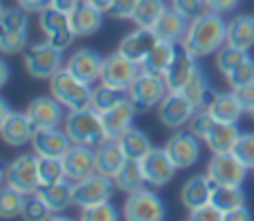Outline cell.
Returning <instances> with one entry per match:
<instances>
[{
    "label": "cell",
    "mask_w": 254,
    "mask_h": 221,
    "mask_svg": "<svg viewBox=\"0 0 254 221\" xmlns=\"http://www.w3.org/2000/svg\"><path fill=\"white\" fill-rule=\"evenodd\" d=\"M225 36H228V22L221 18V13L205 9L190 20L181 45L196 58H203L219 52L225 45Z\"/></svg>",
    "instance_id": "cell-1"
},
{
    "label": "cell",
    "mask_w": 254,
    "mask_h": 221,
    "mask_svg": "<svg viewBox=\"0 0 254 221\" xmlns=\"http://www.w3.org/2000/svg\"><path fill=\"white\" fill-rule=\"evenodd\" d=\"M65 132L71 139L74 146H89L96 147L98 143L105 141V128L103 119L92 105L80 107V110H69L65 116Z\"/></svg>",
    "instance_id": "cell-2"
},
{
    "label": "cell",
    "mask_w": 254,
    "mask_h": 221,
    "mask_svg": "<svg viewBox=\"0 0 254 221\" xmlns=\"http://www.w3.org/2000/svg\"><path fill=\"white\" fill-rule=\"evenodd\" d=\"M49 89H52V96L58 98L67 110L89 107V101H92V85L76 78L67 67H61V70L49 78Z\"/></svg>",
    "instance_id": "cell-3"
},
{
    "label": "cell",
    "mask_w": 254,
    "mask_h": 221,
    "mask_svg": "<svg viewBox=\"0 0 254 221\" xmlns=\"http://www.w3.org/2000/svg\"><path fill=\"white\" fill-rule=\"evenodd\" d=\"M167 92L170 89H167V83L163 76L140 72L134 83L127 87V98L136 107V112H147L152 107H158V103L165 98Z\"/></svg>",
    "instance_id": "cell-4"
},
{
    "label": "cell",
    "mask_w": 254,
    "mask_h": 221,
    "mask_svg": "<svg viewBox=\"0 0 254 221\" xmlns=\"http://www.w3.org/2000/svg\"><path fill=\"white\" fill-rule=\"evenodd\" d=\"M63 67V52L56 49L49 40L36 43L25 52V70L29 76L40 80H49Z\"/></svg>",
    "instance_id": "cell-5"
},
{
    "label": "cell",
    "mask_w": 254,
    "mask_h": 221,
    "mask_svg": "<svg viewBox=\"0 0 254 221\" xmlns=\"http://www.w3.org/2000/svg\"><path fill=\"white\" fill-rule=\"evenodd\" d=\"M123 217L127 221H163L165 219V204L156 192L140 188L125 199Z\"/></svg>",
    "instance_id": "cell-6"
},
{
    "label": "cell",
    "mask_w": 254,
    "mask_h": 221,
    "mask_svg": "<svg viewBox=\"0 0 254 221\" xmlns=\"http://www.w3.org/2000/svg\"><path fill=\"white\" fill-rule=\"evenodd\" d=\"M198 107L185 96L183 92H167L165 98L158 103L156 114L165 128L170 130H181L183 125H188L192 121V116L196 114Z\"/></svg>",
    "instance_id": "cell-7"
},
{
    "label": "cell",
    "mask_w": 254,
    "mask_h": 221,
    "mask_svg": "<svg viewBox=\"0 0 254 221\" xmlns=\"http://www.w3.org/2000/svg\"><path fill=\"white\" fill-rule=\"evenodd\" d=\"M143 72V67L138 63L129 61L125 54H121L116 49V54H110V56L103 61V72H101V80L98 83H105L110 87L116 89H125L129 87L131 83L136 80V76Z\"/></svg>",
    "instance_id": "cell-8"
},
{
    "label": "cell",
    "mask_w": 254,
    "mask_h": 221,
    "mask_svg": "<svg viewBox=\"0 0 254 221\" xmlns=\"http://www.w3.org/2000/svg\"><path fill=\"white\" fill-rule=\"evenodd\" d=\"M4 183L22 195H31L38 192V156L36 154H20L7 165L4 170Z\"/></svg>",
    "instance_id": "cell-9"
},
{
    "label": "cell",
    "mask_w": 254,
    "mask_h": 221,
    "mask_svg": "<svg viewBox=\"0 0 254 221\" xmlns=\"http://www.w3.org/2000/svg\"><path fill=\"white\" fill-rule=\"evenodd\" d=\"M114 186V179L105 177L101 172L92 174L87 179H80V181H74V206L85 210L96 204H103V201H110Z\"/></svg>",
    "instance_id": "cell-10"
},
{
    "label": "cell",
    "mask_w": 254,
    "mask_h": 221,
    "mask_svg": "<svg viewBox=\"0 0 254 221\" xmlns=\"http://www.w3.org/2000/svg\"><path fill=\"white\" fill-rule=\"evenodd\" d=\"M248 168L237 159L234 152L214 154L207 163V177L214 186H243Z\"/></svg>",
    "instance_id": "cell-11"
},
{
    "label": "cell",
    "mask_w": 254,
    "mask_h": 221,
    "mask_svg": "<svg viewBox=\"0 0 254 221\" xmlns=\"http://www.w3.org/2000/svg\"><path fill=\"white\" fill-rule=\"evenodd\" d=\"M165 152L176 170H188L201 156V143L194 132H174L165 143Z\"/></svg>",
    "instance_id": "cell-12"
},
{
    "label": "cell",
    "mask_w": 254,
    "mask_h": 221,
    "mask_svg": "<svg viewBox=\"0 0 254 221\" xmlns=\"http://www.w3.org/2000/svg\"><path fill=\"white\" fill-rule=\"evenodd\" d=\"M140 168H143V177L147 181V186L152 188H163L174 179L176 165L172 163V159L167 156L165 147H152L147 154L140 159Z\"/></svg>",
    "instance_id": "cell-13"
},
{
    "label": "cell",
    "mask_w": 254,
    "mask_h": 221,
    "mask_svg": "<svg viewBox=\"0 0 254 221\" xmlns=\"http://www.w3.org/2000/svg\"><path fill=\"white\" fill-rule=\"evenodd\" d=\"M27 116L36 130L58 128L65 123V105L54 96H38L27 105Z\"/></svg>",
    "instance_id": "cell-14"
},
{
    "label": "cell",
    "mask_w": 254,
    "mask_h": 221,
    "mask_svg": "<svg viewBox=\"0 0 254 221\" xmlns=\"http://www.w3.org/2000/svg\"><path fill=\"white\" fill-rule=\"evenodd\" d=\"M71 146L74 143L67 137V132L58 128L34 130V137H31V150H34L36 156H56V159H63L69 152Z\"/></svg>",
    "instance_id": "cell-15"
},
{
    "label": "cell",
    "mask_w": 254,
    "mask_h": 221,
    "mask_svg": "<svg viewBox=\"0 0 254 221\" xmlns=\"http://www.w3.org/2000/svg\"><path fill=\"white\" fill-rule=\"evenodd\" d=\"M198 70L196 65V56L194 54H190L188 49L181 45V47H176L174 52V58H172L170 67H167L165 72V83H167V89L170 92H181V89L188 85V80L194 76V72Z\"/></svg>",
    "instance_id": "cell-16"
},
{
    "label": "cell",
    "mask_w": 254,
    "mask_h": 221,
    "mask_svg": "<svg viewBox=\"0 0 254 221\" xmlns=\"http://www.w3.org/2000/svg\"><path fill=\"white\" fill-rule=\"evenodd\" d=\"M63 161H65L67 179L71 181H80V179H87L98 172L96 150H92L89 146H71L69 152L63 156Z\"/></svg>",
    "instance_id": "cell-17"
},
{
    "label": "cell",
    "mask_w": 254,
    "mask_h": 221,
    "mask_svg": "<svg viewBox=\"0 0 254 221\" xmlns=\"http://www.w3.org/2000/svg\"><path fill=\"white\" fill-rule=\"evenodd\" d=\"M103 61L105 58L101 54H96L94 49H78L69 56L67 61V70L80 78L83 83L94 85L96 80H101V72H103Z\"/></svg>",
    "instance_id": "cell-18"
},
{
    "label": "cell",
    "mask_w": 254,
    "mask_h": 221,
    "mask_svg": "<svg viewBox=\"0 0 254 221\" xmlns=\"http://www.w3.org/2000/svg\"><path fill=\"white\" fill-rule=\"evenodd\" d=\"M34 125H31L27 112H9L7 119L0 125V139L9 147H20L25 143H31L34 137Z\"/></svg>",
    "instance_id": "cell-19"
},
{
    "label": "cell",
    "mask_w": 254,
    "mask_h": 221,
    "mask_svg": "<svg viewBox=\"0 0 254 221\" xmlns=\"http://www.w3.org/2000/svg\"><path fill=\"white\" fill-rule=\"evenodd\" d=\"M158 43L156 34H154L152 29H143V27H136L134 31H129V34L125 36L123 40H121L119 45V52L125 54L129 61L138 63V65H143V61L147 58V54L152 52V47Z\"/></svg>",
    "instance_id": "cell-20"
},
{
    "label": "cell",
    "mask_w": 254,
    "mask_h": 221,
    "mask_svg": "<svg viewBox=\"0 0 254 221\" xmlns=\"http://www.w3.org/2000/svg\"><path fill=\"white\" fill-rule=\"evenodd\" d=\"M69 27L76 36H94L103 27V11L92 7L87 0H80L69 11Z\"/></svg>",
    "instance_id": "cell-21"
},
{
    "label": "cell",
    "mask_w": 254,
    "mask_h": 221,
    "mask_svg": "<svg viewBox=\"0 0 254 221\" xmlns=\"http://www.w3.org/2000/svg\"><path fill=\"white\" fill-rule=\"evenodd\" d=\"M212 197V181L207 174H196V177L188 179L181 188V204L185 206L188 213L203 208V206L210 204Z\"/></svg>",
    "instance_id": "cell-22"
},
{
    "label": "cell",
    "mask_w": 254,
    "mask_h": 221,
    "mask_svg": "<svg viewBox=\"0 0 254 221\" xmlns=\"http://www.w3.org/2000/svg\"><path fill=\"white\" fill-rule=\"evenodd\" d=\"M239 130L237 123H223V121H214L212 128L205 132V137L201 139L207 147L212 150V154H225V152H232L234 146L239 141Z\"/></svg>",
    "instance_id": "cell-23"
},
{
    "label": "cell",
    "mask_w": 254,
    "mask_h": 221,
    "mask_svg": "<svg viewBox=\"0 0 254 221\" xmlns=\"http://www.w3.org/2000/svg\"><path fill=\"white\" fill-rule=\"evenodd\" d=\"M188 25H190V18H185L183 13H179L174 7L165 9V13H163L161 18H158V22L154 25V34H156L158 40H167V43H181L185 36V31H188Z\"/></svg>",
    "instance_id": "cell-24"
},
{
    "label": "cell",
    "mask_w": 254,
    "mask_h": 221,
    "mask_svg": "<svg viewBox=\"0 0 254 221\" xmlns=\"http://www.w3.org/2000/svg\"><path fill=\"white\" fill-rule=\"evenodd\" d=\"M94 150H96V170L101 174H105V177L114 179L116 174H119V170L123 168V163L127 161L123 150H121V146H119V141H116V139H105V141L98 143Z\"/></svg>",
    "instance_id": "cell-25"
},
{
    "label": "cell",
    "mask_w": 254,
    "mask_h": 221,
    "mask_svg": "<svg viewBox=\"0 0 254 221\" xmlns=\"http://www.w3.org/2000/svg\"><path fill=\"white\" fill-rule=\"evenodd\" d=\"M134 116H136V107L131 105L129 98L123 101L121 105L112 107V110L105 112V114H101L103 128H105V137L107 139H119L121 134L125 132V130L131 128V123H134Z\"/></svg>",
    "instance_id": "cell-26"
},
{
    "label": "cell",
    "mask_w": 254,
    "mask_h": 221,
    "mask_svg": "<svg viewBox=\"0 0 254 221\" xmlns=\"http://www.w3.org/2000/svg\"><path fill=\"white\" fill-rule=\"evenodd\" d=\"M216 121H223V123H239L243 114V107L239 105L234 92H214L212 101L205 107Z\"/></svg>",
    "instance_id": "cell-27"
},
{
    "label": "cell",
    "mask_w": 254,
    "mask_h": 221,
    "mask_svg": "<svg viewBox=\"0 0 254 221\" xmlns=\"http://www.w3.org/2000/svg\"><path fill=\"white\" fill-rule=\"evenodd\" d=\"M38 195L45 199V204L49 206L52 213H65L69 206H74V183L63 179L54 186L38 188Z\"/></svg>",
    "instance_id": "cell-28"
},
{
    "label": "cell",
    "mask_w": 254,
    "mask_h": 221,
    "mask_svg": "<svg viewBox=\"0 0 254 221\" xmlns=\"http://www.w3.org/2000/svg\"><path fill=\"white\" fill-rule=\"evenodd\" d=\"M225 43L232 47L250 52L254 47V16H237L228 22V36Z\"/></svg>",
    "instance_id": "cell-29"
},
{
    "label": "cell",
    "mask_w": 254,
    "mask_h": 221,
    "mask_svg": "<svg viewBox=\"0 0 254 221\" xmlns=\"http://www.w3.org/2000/svg\"><path fill=\"white\" fill-rule=\"evenodd\" d=\"M116 141H119V146H121V150H123L125 159L140 161L149 150H152V141H149V137L143 132V130L134 128V125H131L129 130H125V132L121 134Z\"/></svg>",
    "instance_id": "cell-30"
},
{
    "label": "cell",
    "mask_w": 254,
    "mask_h": 221,
    "mask_svg": "<svg viewBox=\"0 0 254 221\" xmlns=\"http://www.w3.org/2000/svg\"><path fill=\"white\" fill-rule=\"evenodd\" d=\"M176 52V45L174 43H167V40H158L156 45L152 47V52L147 54V58L143 61V72L147 74H156V76H165L167 67H170L172 58H174Z\"/></svg>",
    "instance_id": "cell-31"
},
{
    "label": "cell",
    "mask_w": 254,
    "mask_h": 221,
    "mask_svg": "<svg viewBox=\"0 0 254 221\" xmlns=\"http://www.w3.org/2000/svg\"><path fill=\"white\" fill-rule=\"evenodd\" d=\"M210 204L216 206L223 215H228L230 210L246 206V195H243L241 186H214V183H212Z\"/></svg>",
    "instance_id": "cell-32"
},
{
    "label": "cell",
    "mask_w": 254,
    "mask_h": 221,
    "mask_svg": "<svg viewBox=\"0 0 254 221\" xmlns=\"http://www.w3.org/2000/svg\"><path fill=\"white\" fill-rule=\"evenodd\" d=\"M114 183H116V188H119V190L127 192V195H131V192L140 190L143 186H147V181H145V177H143L140 161L127 159L123 163V168L119 170V174L114 177Z\"/></svg>",
    "instance_id": "cell-33"
},
{
    "label": "cell",
    "mask_w": 254,
    "mask_h": 221,
    "mask_svg": "<svg viewBox=\"0 0 254 221\" xmlns=\"http://www.w3.org/2000/svg\"><path fill=\"white\" fill-rule=\"evenodd\" d=\"M123 101H127L125 89H116V87H110V85L101 83L98 87H92V101H89V105H92L98 114H105L112 107L121 105Z\"/></svg>",
    "instance_id": "cell-34"
},
{
    "label": "cell",
    "mask_w": 254,
    "mask_h": 221,
    "mask_svg": "<svg viewBox=\"0 0 254 221\" xmlns=\"http://www.w3.org/2000/svg\"><path fill=\"white\" fill-rule=\"evenodd\" d=\"M181 92H183L196 107H207V103H210L212 96H214V92H212V87H210V83H207V78H205L201 67L194 72V76L188 80V85H185Z\"/></svg>",
    "instance_id": "cell-35"
},
{
    "label": "cell",
    "mask_w": 254,
    "mask_h": 221,
    "mask_svg": "<svg viewBox=\"0 0 254 221\" xmlns=\"http://www.w3.org/2000/svg\"><path fill=\"white\" fill-rule=\"evenodd\" d=\"M67 179L65 161L56 156H38V183L40 188L54 186V183Z\"/></svg>",
    "instance_id": "cell-36"
},
{
    "label": "cell",
    "mask_w": 254,
    "mask_h": 221,
    "mask_svg": "<svg viewBox=\"0 0 254 221\" xmlns=\"http://www.w3.org/2000/svg\"><path fill=\"white\" fill-rule=\"evenodd\" d=\"M165 2L163 0H140L138 7H136L131 20L136 22V27H143V29H154V25L158 22V18L165 13Z\"/></svg>",
    "instance_id": "cell-37"
},
{
    "label": "cell",
    "mask_w": 254,
    "mask_h": 221,
    "mask_svg": "<svg viewBox=\"0 0 254 221\" xmlns=\"http://www.w3.org/2000/svg\"><path fill=\"white\" fill-rule=\"evenodd\" d=\"M22 204H25V195L20 190L7 186V183L0 188V219L20 217Z\"/></svg>",
    "instance_id": "cell-38"
},
{
    "label": "cell",
    "mask_w": 254,
    "mask_h": 221,
    "mask_svg": "<svg viewBox=\"0 0 254 221\" xmlns=\"http://www.w3.org/2000/svg\"><path fill=\"white\" fill-rule=\"evenodd\" d=\"M246 58H250L248 56V52L246 49H239V47H232V45H228L225 43L223 47L216 52V67H219V72L223 76H228L230 72L234 70V67H239Z\"/></svg>",
    "instance_id": "cell-39"
},
{
    "label": "cell",
    "mask_w": 254,
    "mask_h": 221,
    "mask_svg": "<svg viewBox=\"0 0 254 221\" xmlns=\"http://www.w3.org/2000/svg\"><path fill=\"white\" fill-rule=\"evenodd\" d=\"M20 217L27 221H45V219H52V210H49V206L45 204V199L38 192H31V195H25Z\"/></svg>",
    "instance_id": "cell-40"
},
{
    "label": "cell",
    "mask_w": 254,
    "mask_h": 221,
    "mask_svg": "<svg viewBox=\"0 0 254 221\" xmlns=\"http://www.w3.org/2000/svg\"><path fill=\"white\" fill-rule=\"evenodd\" d=\"M65 27H69V13L67 11L47 7L40 13V29H43L45 36H52V34H56V31L65 29Z\"/></svg>",
    "instance_id": "cell-41"
},
{
    "label": "cell",
    "mask_w": 254,
    "mask_h": 221,
    "mask_svg": "<svg viewBox=\"0 0 254 221\" xmlns=\"http://www.w3.org/2000/svg\"><path fill=\"white\" fill-rule=\"evenodd\" d=\"M232 152L248 170H254V132L239 134V141Z\"/></svg>",
    "instance_id": "cell-42"
},
{
    "label": "cell",
    "mask_w": 254,
    "mask_h": 221,
    "mask_svg": "<svg viewBox=\"0 0 254 221\" xmlns=\"http://www.w3.org/2000/svg\"><path fill=\"white\" fill-rule=\"evenodd\" d=\"M225 78H228V83H230V87L232 89L254 83V61L252 58H246V61H243L239 67H234Z\"/></svg>",
    "instance_id": "cell-43"
},
{
    "label": "cell",
    "mask_w": 254,
    "mask_h": 221,
    "mask_svg": "<svg viewBox=\"0 0 254 221\" xmlns=\"http://www.w3.org/2000/svg\"><path fill=\"white\" fill-rule=\"evenodd\" d=\"M121 215L110 201H103V204H96L92 208H85L80 219L83 221H116Z\"/></svg>",
    "instance_id": "cell-44"
},
{
    "label": "cell",
    "mask_w": 254,
    "mask_h": 221,
    "mask_svg": "<svg viewBox=\"0 0 254 221\" xmlns=\"http://www.w3.org/2000/svg\"><path fill=\"white\" fill-rule=\"evenodd\" d=\"M27 47V31H4L0 38V52L16 54Z\"/></svg>",
    "instance_id": "cell-45"
},
{
    "label": "cell",
    "mask_w": 254,
    "mask_h": 221,
    "mask_svg": "<svg viewBox=\"0 0 254 221\" xmlns=\"http://www.w3.org/2000/svg\"><path fill=\"white\" fill-rule=\"evenodd\" d=\"M172 7L176 9L179 13H183L185 18H196L198 13H203L205 9V2L203 0H172Z\"/></svg>",
    "instance_id": "cell-46"
},
{
    "label": "cell",
    "mask_w": 254,
    "mask_h": 221,
    "mask_svg": "<svg viewBox=\"0 0 254 221\" xmlns=\"http://www.w3.org/2000/svg\"><path fill=\"white\" fill-rule=\"evenodd\" d=\"M140 0H112V7H110V13L114 18H119V20H125V18L134 16L136 7H138Z\"/></svg>",
    "instance_id": "cell-47"
},
{
    "label": "cell",
    "mask_w": 254,
    "mask_h": 221,
    "mask_svg": "<svg viewBox=\"0 0 254 221\" xmlns=\"http://www.w3.org/2000/svg\"><path fill=\"white\" fill-rule=\"evenodd\" d=\"M223 217L225 215L212 204H207V206H203V208L190 213V219L192 221H223Z\"/></svg>",
    "instance_id": "cell-48"
},
{
    "label": "cell",
    "mask_w": 254,
    "mask_h": 221,
    "mask_svg": "<svg viewBox=\"0 0 254 221\" xmlns=\"http://www.w3.org/2000/svg\"><path fill=\"white\" fill-rule=\"evenodd\" d=\"M74 38H76V34H74V29H71V27H65V29L56 31V34H52V36H47L49 43H52L56 49H61V52H65V49L71 45V40H74Z\"/></svg>",
    "instance_id": "cell-49"
},
{
    "label": "cell",
    "mask_w": 254,
    "mask_h": 221,
    "mask_svg": "<svg viewBox=\"0 0 254 221\" xmlns=\"http://www.w3.org/2000/svg\"><path fill=\"white\" fill-rule=\"evenodd\" d=\"M232 92H234V96H237L239 105L243 107V112H250L254 105V83L243 85V87H234Z\"/></svg>",
    "instance_id": "cell-50"
},
{
    "label": "cell",
    "mask_w": 254,
    "mask_h": 221,
    "mask_svg": "<svg viewBox=\"0 0 254 221\" xmlns=\"http://www.w3.org/2000/svg\"><path fill=\"white\" fill-rule=\"evenodd\" d=\"M205 2V9H210V11H216V13H230L237 9V4L241 2V0H203Z\"/></svg>",
    "instance_id": "cell-51"
},
{
    "label": "cell",
    "mask_w": 254,
    "mask_h": 221,
    "mask_svg": "<svg viewBox=\"0 0 254 221\" xmlns=\"http://www.w3.org/2000/svg\"><path fill=\"white\" fill-rule=\"evenodd\" d=\"M16 2L27 13H43L47 7H52V0H16Z\"/></svg>",
    "instance_id": "cell-52"
},
{
    "label": "cell",
    "mask_w": 254,
    "mask_h": 221,
    "mask_svg": "<svg viewBox=\"0 0 254 221\" xmlns=\"http://www.w3.org/2000/svg\"><path fill=\"white\" fill-rule=\"evenodd\" d=\"M250 219H252L250 210H248L246 206H241V208L230 210V213L225 215V219H223V221H250Z\"/></svg>",
    "instance_id": "cell-53"
},
{
    "label": "cell",
    "mask_w": 254,
    "mask_h": 221,
    "mask_svg": "<svg viewBox=\"0 0 254 221\" xmlns=\"http://www.w3.org/2000/svg\"><path fill=\"white\" fill-rule=\"evenodd\" d=\"M78 2H80V0H52V7H54V9H61V11H67V13H69L71 9H74Z\"/></svg>",
    "instance_id": "cell-54"
},
{
    "label": "cell",
    "mask_w": 254,
    "mask_h": 221,
    "mask_svg": "<svg viewBox=\"0 0 254 221\" xmlns=\"http://www.w3.org/2000/svg\"><path fill=\"white\" fill-rule=\"evenodd\" d=\"M7 80H9V65L0 58V89L7 85Z\"/></svg>",
    "instance_id": "cell-55"
},
{
    "label": "cell",
    "mask_w": 254,
    "mask_h": 221,
    "mask_svg": "<svg viewBox=\"0 0 254 221\" xmlns=\"http://www.w3.org/2000/svg\"><path fill=\"white\" fill-rule=\"evenodd\" d=\"M92 7H96V9H101L103 13L105 11H110V7H112V0H87Z\"/></svg>",
    "instance_id": "cell-56"
},
{
    "label": "cell",
    "mask_w": 254,
    "mask_h": 221,
    "mask_svg": "<svg viewBox=\"0 0 254 221\" xmlns=\"http://www.w3.org/2000/svg\"><path fill=\"white\" fill-rule=\"evenodd\" d=\"M9 112H11V110H9V103L4 101L2 96H0V125H2V121L7 119V114H9Z\"/></svg>",
    "instance_id": "cell-57"
},
{
    "label": "cell",
    "mask_w": 254,
    "mask_h": 221,
    "mask_svg": "<svg viewBox=\"0 0 254 221\" xmlns=\"http://www.w3.org/2000/svg\"><path fill=\"white\" fill-rule=\"evenodd\" d=\"M2 183H4V170L0 168V188H2Z\"/></svg>",
    "instance_id": "cell-58"
},
{
    "label": "cell",
    "mask_w": 254,
    "mask_h": 221,
    "mask_svg": "<svg viewBox=\"0 0 254 221\" xmlns=\"http://www.w3.org/2000/svg\"><path fill=\"white\" fill-rule=\"evenodd\" d=\"M250 116H252V119H254V105H252V110H250Z\"/></svg>",
    "instance_id": "cell-59"
},
{
    "label": "cell",
    "mask_w": 254,
    "mask_h": 221,
    "mask_svg": "<svg viewBox=\"0 0 254 221\" xmlns=\"http://www.w3.org/2000/svg\"><path fill=\"white\" fill-rule=\"evenodd\" d=\"M2 11H4V7H2V4H0V16H2Z\"/></svg>",
    "instance_id": "cell-60"
}]
</instances>
